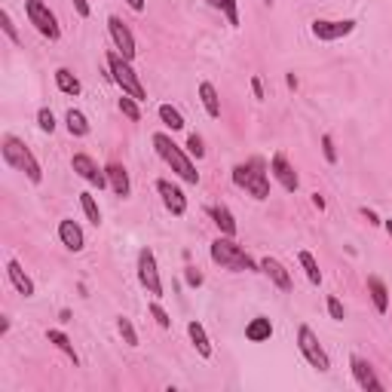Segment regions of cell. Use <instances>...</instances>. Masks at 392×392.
Listing matches in <instances>:
<instances>
[{
  "instance_id": "obj_44",
  "label": "cell",
  "mask_w": 392,
  "mask_h": 392,
  "mask_svg": "<svg viewBox=\"0 0 392 392\" xmlns=\"http://www.w3.org/2000/svg\"><path fill=\"white\" fill-rule=\"evenodd\" d=\"M313 206H316V208H319V212H322V208H325V196L313 193Z\"/></svg>"
},
{
  "instance_id": "obj_20",
  "label": "cell",
  "mask_w": 392,
  "mask_h": 392,
  "mask_svg": "<svg viewBox=\"0 0 392 392\" xmlns=\"http://www.w3.org/2000/svg\"><path fill=\"white\" fill-rule=\"evenodd\" d=\"M208 215H212V221L218 224L221 236H236V221H233V212L227 206H212Z\"/></svg>"
},
{
  "instance_id": "obj_6",
  "label": "cell",
  "mask_w": 392,
  "mask_h": 392,
  "mask_svg": "<svg viewBox=\"0 0 392 392\" xmlns=\"http://www.w3.org/2000/svg\"><path fill=\"white\" fill-rule=\"evenodd\" d=\"M297 350H300V356H304L316 371H322V374H325V371H331L328 352H325V346L319 343V337L313 334L310 325H300V328H297Z\"/></svg>"
},
{
  "instance_id": "obj_17",
  "label": "cell",
  "mask_w": 392,
  "mask_h": 392,
  "mask_svg": "<svg viewBox=\"0 0 392 392\" xmlns=\"http://www.w3.org/2000/svg\"><path fill=\"white\" fill-rule=\"evenodd\" d=\"M6 276H10L12 289H16L19 294H25V297H34V279L22 270V264H19V260H6Z\"/></svg>"
},
{
  "instance_id": "obj_29",
  "label": "cell",
  "mask_w": 392,
  "mask_h": 392,
  "mask_svg": "<svg viewBox=\"0 0 392 392\" xmlns=\"http://www.w3.org/2000/svg\"><path fill=\"white\" fill-rule=\"evenodd\" d=\"M160 120L166 123L172 132H181V129H184V117H181V110L172 108V104H160Z\"/></svg>"
},
{
  "instance_id": "obj_11",
  "label": "cell",
  "mask_w": 392,
  "mask_h": 392,
  "mask_svg": "<svg viewBox=\"0 0 392 392\" xmlns=\"http://www.w3.org/2000/svg\"><path fill=\"white\" fill-rule=\"evenodd\" d=\"M108 31H110V40H114V49L120 52L123 58H129V62H132L135 52H138V47H135V37H132V31H129V25L123 22V19L110 16L108 19Z\"/></svg>"
},
{
  "instance_id": "obj_41",
  "label": "cell",
  "mask_w": 392,
  "mask_h": 392,
  "mask_svg": "<svg viewBox=\"0 0 392 392\" xmlns=\"http://www.w3.org/2000/svg\"><path fill=\"white\" fill-rule=\"evenodd\" d=\"M74 10L80 12V19H89V3L86 0H74Z\"/></svg>"
},
{
  "instance_id": "obj_40",
  "label": "cell",
  "mask_w": 392,
  "mask_h": 392,
  "mask_svg": "<svg viewBox=\"0 0 392 392\" xmlns=\"http://www.w3.org/2000/svg\"><path fill=\"white\" fill-rule=\"evenodd\" d=\"M252 93H254V98H258V101H260V98H264V80H260L258 74L252 77Z\"/></svg>"
},
{
  "instance_id": "obj_18",
  "label": "cell",
  "mask_w": 392,
  "mask_h": 392,
  "mask_svg": "<svg viewBox=\"0 0 392 392\" xmlns=\"http://www.w3.org/2000/svg\"><path fill=\"white\" fill-rule=\"evenodd\" d=\"M108 181H110V191H114L117 196H129V191H132V184H129V172L126 166H120V162H108Z\"/></svg>"
},
{
  "instance_id": "obj_23",
  "label": "cell",
  "mask_w": 392,
  "mask_h": 392,
  "mask_svg": "<svg viewBox=\"0 0 392 392\" xmlns=\"http://www.w3.org/2000/svg\"><path fill=\"white\" fill-rule=\"evenodd\" d=\"M64 126H68V132L74 135V138H86V135H89L86 114H83V110H77V108H71L68 114H64Z\"/></svg>"
},
{
  "instance_id": "obj_10",
  "label": "cell",
  "mask_w": 392,
  "mask_h": 392,
  "mask_svg": "<svg viewBox=\"0 0 392 392\" xmlns=\"http://www.w3.org/2000/svg\"><path fill=\"white\" fill-rule=\"evenodd\" d=\"M138 282L147 289V294L160 297L162 294V279H160V270H156V254L150 248H141L138 252Z\"/></svg>"
},
{
  "instance_id": "obj_3",
  "label": "cell",
  "mask_w": 392,
  "mask_h": 392,
  "mask_svg": "<svg viewBox=\"0 0 392 392\" xmlns=\"http://www.w3.org/2000/svg\"><path fill=\"white\" fill-rule=\"evenodd\" d=\"M0 154H3V162H6V166H12L16 172H25V178H28L31 184H40V181H43L40 162H37V156L31 154V147L25 145L22 138H16V135H3Z\"/></svg>"
},
{
  "instance_id": "obj_35",
  "label": "cell",
  "mask_w": 392,
  "mask_h": 392,
  "mask_svg": "<svg viewBox=\"0 0 392 392\" xmlns=\"http://www.w3.org/2000/svg\"><path fill=\"white\" fill-rule=\"evenodd\" d=\"M325 306H328V316L334 319V322H343V304L334 297V294H331V297L325 300Z\"/></svg>"
},
{
  "instance_id": "obj_27",
  "label": "cell",
  "mask_w": 392,
  "mask_h": 392,
  "mask_svg": "<svg viewBox=\"0 0 392 392\" xmlns=\"http://www.w3.org/2000/svg\"><path fill=\"white\" fill-rule=\"evenodd\" d=\"M56 86H58V93H64V95H80V89H83L80 80H77L68 68H58L56 71Z\"/></svg>"
},
{
  "instance_id": "obj_34",
  "label": "cell",
  "mask_w": 392,
  "mask_h": 392,
  "mask_svg": "<svg viewBox=\"0 0 392 392\" xmlns=\"http://www.w3.org/2000/svg\"><path fill=\"white\" fill-rule=\"evenodd\" d=\"M147 310H150V316L156 319V325H160V328H172V319H169V313L162 310V306L156 304V300H154V304L147 306Z\"/></svg>"
},
{
  "instance_id": "obj_46",
  "label": "cell",
  "mask_w": 392,
  "mask_h": 392,
  "mask_svg": "<svg viewBox=\"0 0 392 392\" xmlns=\"http://www.w3.org/2000/svg\"><path fill=\"white\" fill-rule=\"evenodd\" d=\"M285 83H289L291 89H297V77H294V74H289V77H285Z\"/></svg>"
},
{
  "instance_id": "obj_1",
  "label": "cell",
  "mask_w": 392,
  "mask_h": 392,
  "mask_svg": "<svg viewBox=\"0 0 392 392\" xmlns=\"http://www.w3.org/2000/svg\"><path fill=\"white\" fill-rule=\"evenodd\" d=\"M154 150H156V156H160L162 162H166L169 169H172L175 175H178L184 184H199V172H196V162L191 160V154H187L184 147H178L172 141V135H166V132H156L154 138Z\"/></svg>"
},
{
  "instance_id": "obj_14",
  "label": "cell",
  "mask_w": 392,
  "mask_h": 392,
  "mask_svg": "<svg viewBox=\"0 0 392 392\" xmlns=\"http://www.w3.org/2000/svg\"><path fill=\"white\" fill-rule=\"evenodd\" d=\"M350 368H352V377H356V383L362 389H371V392H383V383L377 380V374H374V368H371V362L368 358H362V356H352L350 358Z\"/></svg>"
},
{
  "instance_id": "obj_26",
  "label": "cell",
  "mask_w": 392,
  "mask_h": 392,
  "mask_svg": "<svg viewBox=\"0 0 392 392\" xmlns=\"http://www.w3.org/2000/svg\"><path fill=\"white\" fill-rule=\"evenodd\" d=\"M212 10H218V12H224V19H227V25L230 28H239V0H206Z\"/></svg>"
},
{
  "instance_id": "obj_19",
  "label": "cell",
  "mask_w": 392,
  "mask_h": 392,
  "mask_svg": "<svg viewBox=\"0 0 392 392\" xmlns=\"http://www.w3.org/2000/svg\"><path fill=\"white\" fill-rule=\"evenodd\" d=\"M245 337L252 343H264V341H270L273 337V322L267 316H254L252 322L245 325Z\"/></svg>"
},
{
  "instance_id": "obj_36",
  "label": "cell",
  "mask_w": 392,
  "mask_h": 392,
  "mask_svg": "<svg viewBox=\"0 0 392 392\" xmlns=\"http://www.w3.org/2000/svg\"><path fill=\"white\" fill-rule=\"evenodd\" d=\"M187 154L191 156H196V160H202V156H206V147H202V138L199 135H191V138H187Z\"/></svg>"
},
{
  "instance_id": "obj_5",
  "label": "cell",
  "mask_w": 392,
  "mask_h": 392,
  "mask_svg": "<svg viewBox=\"0 0 392 392\" xmlns=\"http://www.w3.org/2000/svg\"><path fill=\"white\" fill-rule=\"evenodd\" d=\"M108 71H110V80L123 89V95H132V98H138V101H145V98H147L145 86H141V80H138V74H135V68H132V62L123 58L117 49L108 52Z\"/></svg>"
},
{
  "instance_id": "obj_32",
  "label": "cell",
  "mask_w": 392,
  "mask_h": 392,
  "mask_svg": "<svg viewBox=\"0 0 392 392\" xmlns=\"http://www.w3.org/2000/svg\"><path fill=\"white\" fill-rule=\"evenodd\" d=\"M120 110H123V117H126V120H132V123H141L138 98H132V95H123V98H120Z\"/></svg>"
},
{
  "instance_id": "obj_2",
  "label": "cell",
  "mask_w": 392,
  "mask_h": 392,
  "mask_svg": "<svg viewBox=\"0 0 392 392\" xmlns=\"http://www.w3.org/2000/svg\"><path fill=\"white\" fill-rule=\"evenodd\" d=\"M233 184L248 191L254 199H267L270 196V166L264 156H252V160L239 162L233 169Z\"/></svg>"
},
{
  "instance_id": "obj_24",
  "label": "cell",
  "mask_w": 392,
  "mask_h": 392,
  "mask_svg": "<svg viewBox=\"0 0 392 392\" xmlns=\"http://www.w3.org/2000/svg\"><path fill=\"white\" fill-rule=\"evenodd\" d=\"M368 291H371V300H374L377 313H387L389 310V291H387V282L380 276H368Z\"/></svg>"
},
{
  "instance_id": "obj_47",
  "label": "cell",
  "mask_w": 392,
  "mask_h": 392,
  "mask_svg": "<svg viewBox=\"0 0 392 392\" xmlns=\"http://www.w3.org/2000/svg\"><path fill=\"white\" fill-rule=\"evenodd\" d=\"M383 227H387V233L392 236V218H389V221H383Z\"/></svg>"
},
{
  "instance_id": "obj_22",
  "label": "cell",
  "mask_w": 392,
  "mask_h": 392,
  "mask_svg": "<svg viewBox=\"0 0 392 392\" xmlns=\"http://www.w3.org/2000/svg\"><path fill=\"white\" fill-rule=\"evenodd\" d=\"M199 101L202 108H206V114L212 117V120H218L221 117V98H218V89L212 86V83H199Z\"/></svg>"
},
{
  "instance_id": "obj_8",
  "label": "cell",
  "mask_w": 392,
  "mask_h": 392,
  "mask_svg": "<svg viewBox=\"0 0 392 392\" xmlns=\"http://www.w3.org/2000/svg\"><path fill=\"white\" fill-rule=\"evenodd\" d=\"M313 37L322 43H334V40H343V37H350L352 31H356V22L352 19H316V22L310 25Z\"/></svg>"
},
{
  "instance_id": "obj_30",
  "label": "cell",
  "mask_w": 392,
  "mask_h": 392,
  "mask_svg": "<svg viewBox=\"0 0 392 392\" xmlns=\"http://www.w3.org/2000/svg\"><path fill=\"white\" fill-rule=\"evenodd\" d=\"M80 208H83V215H86V221L89 224H101V208H98V202H95V196L93 193H80Z\"/></svg>"
},
{
  "instance_id": "obj_21",
  "label": "cell",
  "mask_w": 392,
  "mask_h": 392,
  "mask_svg": "<svg viewBox=\"0 0 392 392\" xmlns=\"http://www.w3.org/2000/svg\"><path fill=\"white\" fill-rule=\"evenodd\" d=\"M187 334H191V341L196 346V352H199L202 358H212V341H208L206 328H202V322H187Z\"/></svg>"
},
{
  "instance_id": "obj_43",
  "label": "cell",
  "mask_w": 392,
  "mask_h": 392,
  "mask_svg": "<svg viewBox=\"0 0 392 392\" xmlns=\"http://www.w3.org/2000/svg\"><path fill=\"white\" fill-rule=\"evenodd\" d=\"M129 3V10H135V12H145V0H126Z\"/></svg>"
},
{
  "instance_id": "obj_37",
  "label": "cell",
  "mask_w": 392,
  "mask_h": 392,
  "mask_svg": "<svg viewBox=\"0 0 392 392\" xmlns=\"http://www.w3.org/2000/svg\"><path fill=\"white\" fill-rule=\"evenodd\" d=\"M322 154H325V160L334 166L337 162V147H334V138L331 135H322Z\"/></svg>"
},
{
  "instance_id": "obj_4",
  "label": "cell",
  "mask_w": 392,
  "mask_h": 392,
  "mask_svg": "<svg viewBox=\"0 0 392 392\" xmlns=\"http://www.w3.org/2000/svg\"><path fill=\"white\" fill-rule=\"evenodd\" d=\"M208 254H212L215 264L227 267V270H233V273H258L260 270V264H254L252 254H248L243 245L233 243V236H218L208 245Z\"/></svg>"
},
{
  "instance_id": "obj_25",
  "label": "cell",
  "mask_w": 392,
  "mask_h": 392,
  "mask_svg": "<svg viewBox=\"0 0 392 392\" xmlns=\"http://www.w3.org/2000/svg\"><path fill=\"white\" fill-rule=\"evenodd\" d=\"M47 341H49L52 346H56V350H62L64 356H68V358H71V362H74V365H80V356H77L74 343H71V337L64 334V331H58V328H49V331H47Z\"/></svg>"
},
{
  "instance_id": "obj_45",
  "label": "cell",
  "mask_w": 392,
  "mask_h": 392,
  "mask_svg": "<svg viewBox=\"0 0 392 392\" xmlns=\"http://www.w3.org/2000/svg\"><path fill=\"white\" fill-rule=\"evenodd\" d=\"M6 331H10V319L3 316V322H0V337H6Z\"/></svg>"
},
{
  "instance_id": "obj_16",
  "label": "cell",
  "mask_w": 392,
  "mask_h": 392,
  "mask_svg": "<svg viewBox=\"0 0 392 392\" xmlns=\"http://www.w3.org/2000/svg\"><path fill=\"white\" fill-rule=\"evenodd\" d=\"M260 273L264 276H270V282L276 285V289H282V291H291V273L285 270L282 264H279L276 258H260Z\"/></svg>"
},
{
  "instance_id": "obj_12",
  "label": "cell",
  "mask_w": 392,
  "mask_h": 392,
  "mask_svg": "<svg viewBox=\"0 0 392 392\" xmlns=\"http://www.w3.org/2000/svg\"><path fill=\"white\" fill-rule=\"evenodd\" d=\"M156 193L162 196V206H166L169 212L175 215V218H181V215L187 212V196H184V191H181L178 184H172L169 178H160V181H156Z\"/></svg>"
},
{
  "instance_id": "obj_33",
  "label": "cell",
  "mask_w": 392,
  "mask_h": 392,
  "mask_svg": "<svg viewBox=\"0 0 392 392\" xmlns=\"http://www.w3.org/2000/svg\"><path fill=\"white\" fill-rule=\"evenodd\" d=\"M37 126L43 129V132H56V117H52V110L49 108H40L37 110Z\"/></svg>"
},
{
  "instance_id": "obj_9",
  "label": "cell",
  "mask_w": 392,
  "mask_h": 392,
  "mask_svg": "<svg viewBox=\"0 0 392 392\" xmlns=\"http://www.w3.org/2000/svg\"><path fill=\"white\" fill-rule=\"evenodd\" d=\"M71 169H74V172L80 175L83 181H89L93 187H98V191L110 187V181H108V169L98 166V162H95L89 154H74V156H71Z\"/></svg>"
},
{
  "instance_id": "obj_7",
  "label": "cell",
  "mask_w": 392,
  "mask_h": 392,
  "mask_svg": "<svg viewBox=\"0 0 392 392\" xmlns=\"http://www.w3.org/2000/svg\"><path fill=\"white\" fill-rule=\"evenodd\" d=\"M25 16H28V22L34 25L47 40H58V37H62L58 19H56V12L47 6V0H28V3H25Z\"/></svg>"
},
{
  "instance_id": "obj_13",
  "label": "cell",
  "mask_w": 392,
  "mask_h": 392,
  "mask_svg": "<svg viewBox=\"0 0 392 392\" xmlns=\"http://www.w3.org/2000/svg\"><path fill=\"white\" fill-rule=\"evenodd\" d=\"M270 175L273 178L282 184V191H289V193H294L297 191V172L291 169V162H289V156L285 154H273V160H270Z\"/></svg>"
},
{
  "instance_id": "obj_39",
  "label": "cell",
  "mask_w": 392,
  "mask_h": 392,
  "mask_svg": "<svg viewBox=\"0 0 392 392\" xmlns=\"http://www.w3.org/2000/svg\"><path fill=\"white\" fill-rule=\"evenodd\" d=\"M184 276H187V285H191V289H199V285H202V273L196 270V267H187Z\"/></svg>"
},
{
  "instance_id": "obj_38",
  "label": "cell",
  "mask_w": 392,
  "mask_h": 392,
  "mask_svg": "<svg viewBox=\"0 0 392 392\" xmlns=\"http://www.w3.org/2000/svg\"><path fill=\"white\" fill-rule=\"evenodd\" d=\"M0 25H3V34L10 37L12 43H19V31H16V25H12V19H10V12H0Z\"/></svg>"
},
{
  "instance_id": "obj_15",
  "label": "cell",
  "mask_w": 392,
  "mask_h": 392,
  "mask_svg": "<svg viewBox=\"0 0 392 392\" xmlns=\"http://www.w3.org/2000/svg\"><path fill=\"white\" fill-rule=\"evenodd\" d=\"M58 239H62V245L68 248V252H74V254L86 248V236H83V227L77 224V221H71V218L58 221Z\"/></svg>"
},
{
  "instance_id": "obj_28",
  "label": "cell",
  "mask_w": 392,
  "mask_h": 392,
  "mask_svg": "<svg viewBox=\"0 0 392 392\" xmlns=\"http://www.w3.org/2000/svg\"><path fill=\"white\" fill-rule=\"evenodd\" d=\"M297 260H300V267H304V273H306V279H310V285H322V270H319V260L313 258L310 252H300Z\"/></svg>"
},
{
  "instance_id": "obj_42",
  "label": "cell",
  "mask_w": 392,
  "mask_h": 392,
  "mask_svg": "<svg viewBox=\"0 0 392 392\" xmlns=\"http://www.w3.org/2000/svg\"><path fill=\"white\" fill-rule=\"evenodd\" d=\"M362 215H365V218H368V224H374V227H380V224H383V221H380V218H377V215H374V212H371V208H368V206H365V208H362Z\"/></svg>"
},
{
  "instance_id": "obj_31",
  "label": "cell",
  "mask_w": 392,
  "mask_h": 392,
  "mask_svg": "<svg viewBox=\"0 0 392 392\" xmlns=\"http://www.w3.org/2000/svg\"><path fill=\"white\" fill-rule=\"evenodd\" d=\"M117 331H120V337H123V343H126V346H138V331H135L132 319L120 316V319H117Z\"/></svg>"
}]
</instances>
